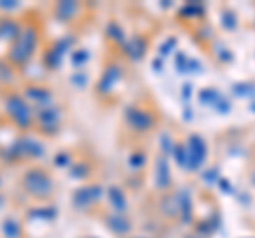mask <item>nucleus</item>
Returning <instances> with one entry per match:
<instances>
[{"label":"nucleus","instance_id":"nucleus-1","mask_svg":"<svg viewBox=\"0 0 255 238\" xmlns=\"http://www.w3.org/2000/svg\"><path fill=\"white\" fill-rule=\"evenodd\" d=\"M36 43H38V32L34 26H26L21 28L19 36L13 41V47H11V53L9 58L15 64H26V62L32 58V53L36 49Z\"/></svg>","mask_w":255,"mask_h":238},{"label":"nucleus","instance_id":"nucleus-2","mask_svg":"<svg viewBox=\"0 0 255 238\" xmlns=\"http://www.w3.org/2000/svg\"><path fill=\"white\" fill-rule=\"evenodd\" d=\"M4 109H6V113H9V117L15 121V125H19V128H30V125L34 123L32 109L21 94H11V96H6Z\"/></svg>","mask_w":255,"mask_h":238},{"label":"nucleus","instance_id":"nucleus-3","mask_svg":"<svg viewBox=\"0 0 255 238\" xmlns=\"http://www.w3.org/2000/svg\"><path fill=\"white\" fill-rule=\"evenodd\" d=\"M23 187L30 196H36V198H45L51 194L53 189V181L51 177L41 168H30L26 174H23Z\"/></svg>","mask_w":255,"mask_h":238},{"label":"nucleus","instance_id":"nucleus-4","mask_svg":"<svg viewBox=\"0 0 255 238\" xmlns=\"http://www.w3.org/2000/svg\"><path fill=\"white\" fill-rule=\"evenodd\" d=\"M185 149H187V168L189 170H200V166L206 160V142H204V138L198 136V134H191Z\"/></svg>","mask_w":255,"mask_h":238},{"label":"nucleus","instance_id":"nucleus-5","mask_svg":"<svg viewBox=\"0 0 255 238\" xmlns=\"http://www.w3.org/2000/svg\"><path fill=\"white\" fill-rule=\"evenodd\" d=\"M126 121H128V125H130V128L142 132V130L153 128L155 115H153V113H149V111H145V109L132 107V109H128V111H126Z\"/></svg>","mask_w":255,"mask_h":238},{"label":"nucleus","instance_id":"nucleus-6","mask_svg":"<svg viewBox=\"0 0 255 238\" xmlns=\"http://www.w3.org/2000/svg\"><path fill=\"white\" fill-rule=\"evenodd\" d=\"M60 119H62V115H60V111H58V107L55 105H49V107H43L41 111H38V117H36V121H38V125H41V130L43 132H55L60 128Z\"/></svg>","mask_w":255,"mask_h":238},{"label":"nucleus","instance_id":"nucleus-7","mask_svg":"<svg viewBox=\"0 0 255 238\" xmlns=\"http://www.w3.org/2000/svg\"><path fill=\"white\" fill-rule=\"evenodd\" d=\"M100 196H102L100 185H87V187H81V189L75 192L73 204L77 206V209H87V206H92L94 202H98Z\"/></svg>","mask_w":255,"mask_h":238},{"label":"nucleus","instance_id":"nucleus-8","mask_svg":"<svg viewBox=\"0 0 255 238\" xmlns=\"http://www.w3.org/2000/svg\"><path fill=\"white\" fill-rule=\"evenodd\" d=\"M15 153L21 157H41L45 153V147L36 138H19L15 145Z\"/></svg>","mask_w":255,"mask_h":238},{"label":"nucleus","instance_id":"nucleus-9","mask_svg":"<svg viewBox=\"0 0 255 238\" xmlns=\"http://www.w3.org/2000/svg\"><path fill=\"white\" fill-rule=\"evenodd\" d=\"M26 100H30V102H34V105H38V107H49V105H53V96H51V92L47 90V87H38V85H32V87H28L26 90V96H23Z\"/></svg>","mask_w":255,"mask_h":238},{"label":"nucleus","instance_id":"nucleus-10","mask_svg":"<svg viewBox=\"0 0 255 238\" xmlns=\"http://www.w3.org/2000/svg\"><path fill=\"white\" fill-rule=\"evenodd\" d=\"M109 204L113 211H117V215H124L128 211V198L124 194V189H119L117 185L109 187Z\"/></svg>","mask_w":255,"mask_h":238},{"label":"nucleus","instance_id":"nucleus-11","mask_svg":"<svg viewBox=\"0 0 255 238\" xmlns=\"http://www.w3.org/2000/svg\"><path fill=\"white\" fill-rule=\"evenodd\" d=\"M21 32V26L15 19H0V38L2 41H15Z\"/></svg>","mask_w":255,"mask_h":238},{"label":"nucleus","instance_id":"nucleus-12","mask_svg":"<svg viewBox=\"0 0 255 238\" xmlns=\"http://www.w3.org/2000/svg\"><path fill=\"white\" fill-rule=\"evenodd\" d=\"M119 75H122L119 66H109V68L105 70V75H102L100 83H98V92H100V94H107L109 90H113V85L117 83Z\"/></svg>","mask_w":255,"mask_h":238},{"label":"nucleus","instance_id":"nucleus-13","mask_svg":"<svg viewBox=\"0 0 255 238\" xmlns=\"http://www.w3.org/2000/svg\"><path fill=\"white\" fill-rule=\"evenodd\" d=\"M79 13V4L77 2H70V0H66V2H58L55 4V15H58L60 19L64 21H70L73 17H77Z\"/></svg>","mask_w":255,"mask_h":238},{"label":"nucleus","instance_id":"nucleus-14","mask_svg":"<svg viewBox=\"0 0 255 238\" xmlns=\"http://www.w3.org/2000/svg\"><path fill=\"white\" fill-rule=\"evenodd\" d=\"M145 49H147V43H145V38H140V36H132L130 41L126 43V51L132 60H138L140 55L145 53Z\"/></svg>","mask_w":255,"mask_h":238},{"label":"nucleus","instance_id":"nucleus-15","mask_svg":"<svg viewBox=\"0 0 255 238\" xmlns=\"http://www.w3.org/2000/svg\"><path fill=\"white\" fill-rule=\"evenodd\" d=\"M157 185L162 189L170 185V170H168V162H166L164 155L157 160Z\"/></svg>","mask_w":255,"mask_h":238},{"label":"nucleus","instance_id":"nucleus-16","mask_svg":"<svg viewBox=\"0 0 255 238\" xmlns=\"http://www.w3.org/2000/svg\"><path fill=\"white\" fill-rule=\"evenodd\" d=\"M109 228L117 234H124L130 230V224H128V219H124L122 215H113V217H109Z\"/></svg>","mask_w":255,"mask_h":238},{"label":"nucleus","instance_id":"nucleus-17","mask_svg":"<svg viewBox=\"0 0 255 238\" xmlns=\"http://www.w3.org/2000/svg\"><path fill=\"white\" fill-rule=\"evenodd\" d=\"M179 211L183 213V217H189V209H191V196H189V192L187 189H183V192L179 194Z\"/></svg>","mask_w":255,"mask_h":238},{"label":"nucleus","instance_id":"nucleus-18","mask_svg":"<svg viewBox=\"0 0 255 238\" xmlns=\"http://www.w3.org/2000/svg\"><path fill=\"white\" fill-rule=\"evenodd\" d=\"M172 153H174V162H177L181 168H187V149H185V145H174Z\"/></svg>","mask_w":255,"mask_h":238},{"label":"nucleus","instance_id":"nucleus-19","mask_svg":"<svg viewBox=\"0 0 255 238\" xmlns=\"http://www.w3.org/2000/svg\"><path fill=\"white\" fill-rule=\"evenodd\" d=\"M2 232L6 238H19V224L15 219H6L2 224Z\"/></svg>","mask_w":255,"mask_h":238},{"label":"nucleus","instance_id":"nucleus-20","mask_svg":"<svg viewBox=\"0 0 255 238\" xmlns=\"http://www.w3.org/2000/svg\"><path fill=\"white\" fill-rule=\"evenodd\" d=\"M198 98H200V102H204V105H213L215 107L221 96L215 90H211V87H209V90H202L200 94H198Z\"/></svg>","mask_w":255,"mask_h":238},{"label":"nucleus","instance_id":"nucleus-21","mask_svg":"<svg viewBox=\"0 0 255 238\" xmlns=\"http://www.w3.org/2000/svg\"><path fill=\"white\" fill-rule=\"evenodd\" d=\"M87 60H90V53H87L85 49H77V51L73 53V64H75L77 68H79V66H83Z\"/></svg>","mask_w":255,"mask_h":238},{"label":"nucleus","instance_id":"nucleus-22","mask_svg":"<svg viewBox=\"0 0 255 238\" xmlns=\"http://www.w3.org/2000/svg\"><path fill=\"white\" fill-rule=\"evenodd\" d=\"M187 66H189V58L183 51H179V55H177V70L179 73H187Z\"/></svg>","mask_w":255,"mask_h":238},{"label":"nucleus","instance_id":"nucleus-23","mask_svg":"<svg viewBox=\"0 0 255 238\" xmlns=\"http://www.w3.org/2000/svg\"><path fill=\"white\" fill-rule=\"evenodd\" d=\"M128 164H130L132 168H140V166L145 164V155H142V153H134V155H130Z\"/></svg>","mask_w":255,"mask_h":238},{"label":"nucleus","instance_id":"nucleus-24","mask_svg":"<svg viewBox=\"0 0 255 238\" xmlns=\"http://www.w3.org/2000/svg\"><path fill=\"white\" fill-rule=\"evenodd\" d=\"M109 34H113V38L119 41V43L124 41V32H122V28H119L117 23H109Z\"/></svg>","mask_w":255,"mask_h":238},{"label":"nucleus","instance_id":"nucleus-25","mask_svg":"<svg viewBox=\"0 0 255 238\" xmlns=\"http://www.w3.org/2000/svg\"><path fill=\"white\" fill-rule=\"evenodd\" d=\"M159 145H164L166 149H164V153H170L172 151V142H170V136H168V134H164V136H159Z\"/></svg>","mask_w":255,"mask_h":238},{"label":"nucleus","instance_id":"nucleus-26","mask_svg":"<svg viewBox=\"0 0 255 238\" xmlns=\"http://www.w3.org/2000/svg\"><path fill=\"white\" fill-rule=\"evenodd\" d=\"M174 45H177V41H174V38H168V41L164 43V47H159V55H166V53H168V51L172 49Z\"/></svg>","mask_w":255,"mask_h":238},{"label":"nucleus","instance_id":"nucleus-27","mask_svg":"<svg viewBox=\"0 0 255 238\" xmlns=\"http://www.w3.org/2000/svg\"><path fill=\"white\" fill-rule=\"evenodd\" d=\"M85 174H87V166L85 164H79V166L73 168V177H85Z\"/></svg>","mask_w":255,"mask_h":238},{"label":"nucleus","instance_id":"nucleus-28","mask_svg":"<svg viewBox=\"0 0 255 238\" xmlns=\"http://www.w3.org/2000/svg\"><path fill=\"white\" fill-rule=\"evenodd\" d=\"M85 81H87V77H85L83 73H75V75H73V83H75V85L83 87V85H85Z\"/></svg>","mask_w":255,"mask_h":238},{"label":"nucleus","instance_id":"nucleus-29","mask_svg":"<svg viewBox=\"0 0 255 238\" xmlns=\"http://www.w3.org/2000/svg\"><path fill=\"white\" fill-rule=\"evenodd\" d=\"M215 109H217L219 113H228V111H230V105H228V100L219 98V100H217V105H215Z\"/></svg>","mask_w":255,"mask_h":238},{"label":"nucleus","instance_id":"nucleus-30","mask_svg":"<svg viewBox=\"0 0 255 238\" xmlns=\"http://www.w3.org/2000/svg\"><path fill=\"white\" fill-rule=\"evenodd\" d=\"M204 181H206V183H213V181H217V168L206 170L204 172Z\"/></svg>","mask_w":255,"mask_h":238},{"label":"nucleus","instance_id":"nucleus-31","mask_svg":"<svg viewBox=\"0 0 255 238\" xmlns=\"http://www.w3.org/2000/svg\"><path fill=\"white\" fill-rule=\"evenodd\" d=\"M66 164H68V155L58 153V157H55V166H66Z\"/></svg>","mask_w":255,"mask_h":238},{"label":"nucleus","instance_id":"nucleus-32","mask_svg":"<svg viewBox=\"0 0 255 238\" xmlns=\"http://www.w3.org/2000/svg\"><path fill=\"white\" fill-rule=\"evenodd\" d=\"M17 2H6V0H2V2H0V9H17Z\"/></svg>","mask_w":255,"mask_h":238},{"label":"nucleus","instance_id":"nucleus-33","mask_svg":"<svg viewBox=\"0 0 255 238\" xmlns=\"http://www.w3.org/2000/svg\"><path fill=\"white\" fill-rule=\"evenodd\" d=\"M191 96V83H185V85H183V98H189Z\"/></svg>","mask_w":255,"mask_h":238},{"label":"nucleus","instance_id":"nucleus-34","mask_svg":"<svg viewBox=\"0 0 255 238\" xmlns=\"http://www.w3.org/2000/svg\"><path fill=\"white\" fill-rule=\"evenodd\" d=\"M153 68H155V70H159V68L164 70V62H162V58H157V60L153 62Z\"/></svg>","mask_w":255,"mask_h":238},{"label":"nucleus","instance_id":"nucleus-35","mask_svg":"<svg viewBox=\"0 0 255 238\" xmlns=\"http://www.w3.org/2000/svg\"><path fill=\"white\" fill-rule=\"evenodd\" d=\"M221 187H223V192H232V185H228L226 181H221Z\"/></svg>","mask_w":255,"mask_h":238},{"label":"nucleus","instance_id":"nucleus-36","mask_svg":"<svg viewBox=\"0 0 255 238\" xmlns=\"http://www.w3.org/2000/svg\"><path fill=\"white\" fill-rule=\"evenodd\" d=\"M251 109H253V111H255V102H253V105H251Z\"/></svg>","mask_w":255,"mask_h":238},{"label":"nucleus","instance_id":"nucleus-37","mask_svg":"<svg viewBox=\"0 0 255 238\" xmlns=\"http://www.w3.org/2000/svg\"><path fill=\"white\" fill-rule=\"evenodd\" d=\"M0 185H2V179H0Z\"/></svg>","mask_w":255,"mask_h":238},{"label":"nucleus","instance_id":"nucleus-38","mask_svg":"<svg viewBox=\"0 0 255 238\" xmlns=\"http://www.w3.org/2000/svg\"><path fill=\"white\" fill-rule=\"evenodd\" d=\"M253 183H255V177H253Z\"/></svg>","mask_w":255,"mask_h":238}]
</instances>
